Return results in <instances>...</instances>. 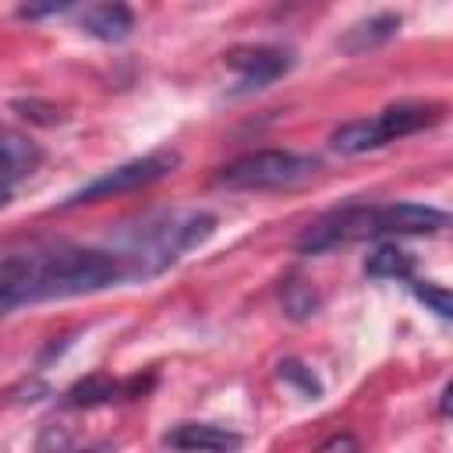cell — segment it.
Instances as JSON below:
<instances>
[{"label":"cell","mask_w":453,"mask_h":453,"mask_svg":"<svg viewBox=\"0 0 453 453\" xmlns=\"http://www.w3.org/2000/svg\"><path fill=\"white\" fill-rule=\"evenodd\" d=\"M120 280L124 269L106 248H50L0 258V294L7 308L96 294Z\"/></svg>","instance_id":"6da1fadb"},{"label":"cell","mask_w":453,"mask_h":453,"mask_svg":"<svg viewBox=\"0 0 453 453\" xmlns=\"http://www.w3.org/2000/svg\"><path fill=\"white\" fill-rule=\"evenodd\" d=\"M212 230H216V216L202 209H173V212L149 216L138 226H124L106 251L120 262L124 280L156 276L166 265H173L184 251L209 241Z\"/></svg>","instance_id":"7a4b0ae2"},{"label":"cell","mask_w":453,"mask_h":453,"mask_svg":"<svg viewBox=\"0 0 453 453\" xmlns=\"http://www.w3.org/2000/svg\"><path fill=\"white\" fill-rule=\"evenodd\" d=\"M315 170H319V163L311 156L262 149V152H248V156L234 159L230 166H223L216 180L234 191H280V188L304 184L308 177H315Z\"/></svg>","instance_id":"3957f363"},{"label":"cell","mask_w":453,"mask_h":453,"mask_svg":"<svg viewBox=\"0 0 453 453\" xmlns=\"http://www.w3.org/2000/svg\"><path fill=\"white\" fill-rule=\"evenodd\" d=\"M177 163H180L177 152H149V156H142V159L120 163V166H113L110 173H103V177L88 180L85 188H78V191L64 202V209H71V205H88V202H103V198H113V195H124V191H138V188H145V184H156V180L166 177Z\"/></svg>","instance_id":"277c9868"},{"label":"cell","mask_w":453,"mask_h":453,"mask_svg":"<svg viewBox=\"0 0 453 453\" xmlns=\"http://www.w3.org/2000/svg\"><path fill=\"white\" fill-rule=\"evenodd\" d=\"M375 234H379V205H343L308 223L297 237V248L304 255H315V251H329L336 244L365 241Z\"/></svg>","instance_id":"5b68a950"},{"label":"cell","mask_w":453,"mask_h":453,"mask_svg":"<svg viewBox=\"0 0 453 453\" xmlns=\"http://www.w3.org/2000/svg\"><path fill=\"white\" fill-rule=\"evenodd\" d=\"M226 64L244 78V85L262 88L265 81H276L280 74H287L290 57L273 46H237L226 53Z\"/></svg>","instance_id":"8992f818"},{"label":"cell","mask_w":453,"mask_h":453,"mask_svg":"<svg viewBox=\"0 0 453 453\" xmlns=\"http://www.w3.org/2000/svg\"><path fill=\"white\" fill-rule=\"evenodd\" d=\"M442 226H449V216L435 205L396 202L379 209V234H435Z\"/></svg>","instance_id":"52a82bcc"},{"label":"cell","mask_w":453,"mask_h":453,"mask_svg":"<svg viewBox=\"0 0 453 453\" xmlns=\"http://www.w3.org/2000/svg\"><path fill=\"white\" fill-rule=\"evenodd\" d=\"M166 446L180 453H237L241 435L219 425H202V421H184L173 432H166Z\"/></svg>","instance_id":"ba28073f"},{"label":"cell","mask_w":453,"mask_h":453,"mask_svg":"<svg viewBox=\"0 0 453 453\" xmlns=\"http://www.w3.org/2000/svg\"><path fill=\"white\" fill-rule=\"evenodd\" d=\"M81 28L103 42H120L134 28V14L124 4H92L81 14Z\"/></svg>","instance_id":"9c48e42d"},{"label":"cell","mask_w":453,"mask_h":453,"mask_svg":"<svg viewBox=\"0 0 453 453\" xmlns=\"http://www.w3.org/2000/svg\"><path fill=\"white\" fill-rule=\"evenodd\" d=\"M439 106L432 103H396V106H386L382 117H379V127L386 134V142L393 138H403V134H414L421 127H432L439 120Z\"/></svg>","instance_id":"30bf717a"},{"label":"cell","mask_w":453,"mask_h":453,"mask_svg":"<svg viewBox=\"0 0 453 453\" xmlns=\"http://www.w3.org/2000/svg\"><path fill=\"white\" fill-rule=\"evenodd\" d=\"M39 163V149L35 142H28L25 134L18 131H7L0 127V184H11L25 173H32Z\"/></svg>","instance_id":"8fae6325"},{"label":"cell","mask_w":453,"mask_h":453,"mask_svg":"<svg viewBox=\"0 0 453 453\" xmlns=\"http://www.w3.org/2000/svg\"><path fill=\"white\" fill-rule=\"evenodd\" d=\"M329 145L336 152H343V156H357V152H368V149L386 145V134H382L379 120H350V124H340L329 134Z\"/></svg>","instance_id":"7c38bea8"},{"label":"cell","mask_w":453,"mask_h":453,"mask_svg":"<svg viewBox=\"0 0 453 453\" xmlns=\"http://www.w3.org/2000/svg\"><path fill=\"white\" fill-rule=\"evenodd\" d=\"M396 28H400V18H396V14H375V18H368V21H357V25L343 35L340 46H343L347 53H365V50H375V46H382L386 39H393Z\"/></svg>","instance_id":"4fadbf2b"},{"label":"cell","mask_w":453,"mask_h":453,"mask_svg":"<svg viewBox=\"0 0 453 453\" xmlns=\"http://www.w3.org/2000/svg\"><path fill=\"white\" fill-rule=\"evenodd\" d=\"M414 262L403 248L396 244H379L368 258H365V273L375 276V280H400V276H411Z\"/></svg>","instance_id":"5bb4252c"},{"label":"cell","mask_w":453,"mask_h":453,"mask_svg":"<svg viewBox=\"0 0 453 453\" xmlns=\"http://www.w3.org/2000/svg\"><path fill=\"white\" fill-rule=\"evenodd\" d=\"M117 393H120L117 382H110L103 375H92V379H81L78 386H71L64 403H71V407H96V403H110Z\"/></svg>","instance_id":"9a60e30c"},{"label":"cell","mask_w":453,"mask_h":453,"mask_svg":"<svg viewBox=\"0 0 453 453\" xmlns=\"http://www.w3.org/2000/svg\"><path fill=\"white\" fill-rule=\"evenodd\" d=\"M280 301H283V311H287L290 319H308V315H315V308H319V294H315L304 280L283 283Z\"/></svg>","instance_id":"2e32d148"},{"label":"cell","mask_w":453,"mask_h":453,"mask_svg":"<svg viewBox=\"0 0 453 453\" xmlns=\"http://www.w3.org/2000/svg\"><path fill=\"white\" fill-rule=\"evenodd\" d=\"M280 379L294 382L308 400H319V396H322V382L311 375V368H304V365H301V361H294V357L280 361Z\"/></svg>","instance_id":"e0dca14e"},{"label":"cell","mask_w":453,"mask_h":453,"mask_svg":"<svg viewBox=\"0 0 453 453\" xmlns=\"http://www.w3.org/2000/svg\"><path fill=\"white\" fill-rule=\"evenodd\" d=\"M414 294H418V301H425L439 319H449V315H453V297H449V290H446V287L418 283V287H414Z\"/></svg>","instance_id":"ac0fdd59"},{"label":"cell","mask_w":453,"mask_h":453,"mask_svg":"<svg viewBox=\"0 0 453 453\" xmlns=\"http://www.w3.org/2000/svg\"><path fill=\"white\" fill-rule=\"evenodd\" d=\"M315 453H361V446H357V439L350 435V432H340V435H333V439H326Z\"/></svg>","instance_id":"d6986e66"},{"label":"cell","mask_w":453,"mask_h":453,"mask_svg":"<svg viewBox=\"0 0 453 453\" xmlns=\"http://www.w3.org/2000/svg\"><path fill=\"white\" fill-rule=\"evenodd\" d=\"M57 11H67V4H46V7H21L18 14H21V18H42V14H57Z\"/></svg>","instance_id":"ffe728a7"},{"label":"cell","mask_w":453,"mask_h":453,"mask_svg":"<svg viewBox=\"0 0 453 453\" xmlns=\"http://www.w3.org/2000/svg\"><path fill=\"white\" fill-rule=\"evenodd\" d=\"M449 393H453V389L446 386V389H442V403H439V411H442V414H449Z\"/></svg>","instance_id":"44dd1931"},{"label":"cell","mask_w":453,"mask_h":453,"mask_svg":"<svg viewBox=\"0 0 453 453\" xmlns=\"http://www.w3.org/2000/svg\"><path fill=\"white\" fill-rule=\"evenodd\" d=\"M85 453H113V446H96V449H85Z\"/></svg>","instance_id":"7402d4cb"},{"label":"cell","mask_w":453,"mask_h":453,"mask_svg":"<svg viewBox=\"0 0 453 453\" xmlns=\"http://www.w3.org/2000/svg\"><path fill=\"white\" fill-rule=\"evenodd\" d=\"M4 311H11V308H7V301H4V294H0V315H4Z\"/></svg>","instance_id":"603a6c76"}]
</instances>
